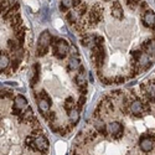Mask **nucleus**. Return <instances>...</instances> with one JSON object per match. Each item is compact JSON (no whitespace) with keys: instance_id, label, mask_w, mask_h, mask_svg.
Masks as SVG:
<instances>
[{"instance_id":"obj_1","label":"nucleus","mask_w":155,"mask_h":155,"mask_svg":"<svg viewBox=\"0 0 155 155\" xmlns=\"http://www.w3.org/2000/svg\"><path fill=\"white\" fill-rule=\"evenodd\" d=\"M51 35L48 31H44L40 35L38 38V44H37V56H44L48 52V46L51 44Z\"/></svg>"},{"instance_id":"obj_2","label":"nucleus","mask_w":155,"mask_h":155,"mask_svg":"<svg viewBox=\"0 0 155 155\" xmlns=\"http://www.w3.org/2000/svg\"><path fill=\"white\" fill-rule=\"evenodd\" d=\"M68 52V45L64 40L55 38L54 41V55L58 58H63Z\"/></svg>"},{"instance_id":"obj_3","label":"nucleus","mask_w":155,"mask_h":155,"mask_svg":"<svg viewBox=\"0 0 155 155\" xmlns=\"http://www.w3.org/2000/svg\"><path fill=\"white\" fill-rule=\"evenodd\" d=\"M107 130H108V134H110L115 139H119L123 135V125L118 122H112L107 125Z\"/></svg>"},{"instance_id":"obj_4","label":"nucleus","mask_w":155,"mask_h":155,"mask_svg":"<svg viewBox=\"0 0 155 155\" xmlns=\"http://www.w3.org/2000/svg\"><path fill=\"white\" fill-rule=\"evenodd\" d=\"M129 109H130V113L133 115H135V117H140L141 114L144 113L145 108H144V103L141 101H138V99H134L130 106H129Z\"/></svg>"},{"instance_id":"obj_5","label":"nucleus","mask_w":155,"mask_h":155,"mask_svg":"<svg viewBox=\"0 0 155 155\" xmlns=\"http://www.w3.org/2000/svg\"><path fill=\"white\" fill-rule=\"evenodd\" d=\"M37 106H38V109H40V112L47 117V113H48L50 107H51L50 98H45V97H41L40 96V97L37 98Z\"/></svg>"},{"instance_id":"obj_6","label":"nucleus","mask_w":155,"mask_h":155,"mask_svg":"<svg viewBox=\"0 0 155 155\" xmlns=\"http://www.w3.org/2000/svg\"><path fill=\"white\" fill-rule=\"evenodd\" d=\"M35 143H36V149L37 150L44 151V153L47 151V149H48V141H47V139H46L45 135L41 134V135L36 137L35 138Z\"/></svg>"},{"instance_id":"obj_7","label":"nucleus","mask_w":155,"mask_h":155,"mask_svg":"<svg viewBox=\"0 0 155 155\" xmlns=\"http://www.w3.org/2000/svg\"><path fill=\"white\" fill-rule=\"evenodd\" d=\"M139 147H140V149L143 150V151L148 153V151H150V150L154 149V141H153V139H149V138H141V137H140Z\"/></svg>"},{"instance_id":"obj_8","label":"nucleus","mask_w":155,"mask_h":155,"mask_svg":"<svg viewBox=\"0 0 155 155\" xmlns=\"http://www.w3.org/2000/svg\"><path fill=\"white\" fill-rule=\"evenodd\" d=\"M143 47H144V51L147 52V55L150 57H153V56H155V40L154 38H151V40H148L147 42H144V45H143Z\"/></svg>"},{"instance_id":"obj_9","label":"nucleus","mask_w":155,"mask_h":155,"mask_svg":"<svg viewBox=\"0 0 155 155\" xmlns=\"http://www.w3.org/2000/svg\"><path fill=\"white\" fill-rule=\"evenodd\" d=\"M112 15L115 18V19H122L123 18V9H122V5L119 2H115L113 3L112 5Z\"/></svg>"},{"instance_id":"obj_10","label":"nucleus","mask_w":155,"mask_h":155,"mask_svg":"<svg viewBox=\"0 0 155 155\" xmlns=\"http://www.w3.org/2000/svg\"><path fill=\"white\" fill-rule=\"evenodd\" d=\"M143 21L144 24L147 25V26L149 28H154L155 26V14L153 11H147L145 14H144V18H143Z\"/></svg>"},{"instance_id":"obj_11","label":"nucleus","mask_w":155,"mask_h":155,"mask_svg":"<svg viewBox=\"0 0 155 155\" xmlns=\"http://www.w3.org/2000/svg\"><path fill=\"white\" fill-rule=\"evenodd\" d=\"M26 106H28V101H26V98H25L24 96H18V97H15V99H14V107H15V108L22 110Z\"/></svg>"},{"instance_id":"obj_12","label":"nucleus","mask_w":155,"mask_h":155,"mask_svg":"<svg viewBox=\"0 0 155 155\" xmlns=\"http://www.w3.org/2000/svg\"><path fill=\"white\" fill-rule=\"evenodd\" d=\"M94 36H92V35H89V34H86V35H83L82 36V40H81V42H82V45L83 46H87V47H94L96 46V44H94Z\"/></svg>"},{"instance_id":"obj_13","label":"nucleus","mask_w":155,"mask_h":155,"mask_svg":"<svg viewBox=\"0 0 155 155\" xmlns=\"http://www.w3.org/2000/svg\"><path fill=\"white\" fill-rule=\"evenodd\" d=\"M88 20L91 24H97L101 20V11L98 9H93L89 11V15H88Z\"/></svg>"},{"instance_id":"obj_14","label":"nucleus","mask_w":155,"mask_h":155,"mask_svg":"<svg viewBox=\"0 0 155 155\" xmlns=\"http://www.w3.org/2000/svg\"><path fill=\"white\" fill-rule=\"evenodd\" d=\"M68 114H70V118H71V122H72V125H74L80 119V112L78 109H74L72 108L71 110H68Z\"/></svg>"},{"instance_id":"obj_15","label":"nucleus","mask_w":155,"mask_h":155,"mask_svg":"<svg viewBox=\"0 0 155 155\" xmlns=\"http://www.w3.org/2000/svg\"><path fill=\"white\" fill-rule=\"evenodd\" d=\"M21 119H24V120H30V122H32L34 120V113H32V109L31 108H28V109H25V112L22 113V115L20 117Z\"/></svg>"},{"instance_id":"obj_16","label":"nucleus","mask_w":155,"mask_h":155,"mask_svg":"<svg viewBox=\"0 0 155 155\" xmlns=\"http://www.w3.org/2000/svg\"><path fill=\"white\" fill-rule=\"evenodd\" d=\"M38 76H40V66L36 63L35 67H34V76H32V80H31V86H35L38 81Z\"/></svg>"},{"instance_id":"obj_17","label":"nucleus","mask_w":155,"mask_h":155,"mask_svg":"<svg viewBox=\"0 0 155 155\" xmlns=\"http://www.w3.org/2000/svg\"><path fill=\"white\" fill-rule=\"evenodd\" d=\"M9 66V57L5 55V54H2V56H0V68H2V71L6 70Z\"/></svg>"},{"instance_id":"obj_18","label":"nucleus","mask_w":155,"mask_h":155,"mask_svg":"<svg viewBox=\"0 0 155 155\" xmlns=\"http://www.w3.org/2000/svg\"><path fill=\"white\" fill-rule=\"evenodd\" d=\"M96 130L98 132V133H101L102 135H107V133H108V130H107V127H104V124L103 123H101V122H96Z\"/></svg>"},{"instance_id":"obj_19","label":"nucleus","mask_w":155,"mask_h":155,"mask_svg":"<svg viewBox=\"0 0 155 155\" xmlns=\"http://www.w3.org/2000/svg\"><path fill=\"white\" fill-rule=\"evenodd\" d=\"M68 68L72 70V71L80 68V60L77 58V57H71V60L68 62Z\"/></svg>"},{"instance_id":"obj_20","label":"nucleus","mask_w":155,"mask_h":155,"mask_svg":"<svg viewBox=\"0 0 155 155\" xmlns=\"http://www.w3.org/2000/svg\"><path fill=\"white\" fill-rule=\"evenodd\" d=\"M76 83L78 84L81 88H83L84 91H87V87H86V81H84V77H83V73H80L76 76Z\"/></svg>"},{"instance_id":"obj_21","label":"nucleus","mask_w":155,"mask_h":155,"mask_svg":"<svg viewBox=\"0 0 155 155\" xmlns=\"http://www.w3.org/2000/svg\"><path fill=\"white\" fill-rule=\"evenodd\" d=\"M25 143H26V147L29 149H35L36 148V143H35V137L34 135H30L26 138V140H25Z\"/></svg>"},{"instance_id":"obj_22","label":"nucleus","mask_w":155,"mask_h":155,"mask_svg":"<svg viewBox=\"0 0 155 155\" xmlns=\"http://www.w3.org/2000/svg\"><path fill=\"white\" fill-rule=\"evenodd\" d=\"M139 66L140 67H147L148 66V64H149V56L148 55H141V57L139 58Z\"/></svg>"},{"instance_id":"obj_23","label":"nucleus","mask_w":155,"mask_h":155,"mask_svg":"<svg viewBox=\"0 0 155 155\" xmlns=\"http://www.w3.org/2000/svg\"><path fill=\"white\" fill-rule=\"evenodd\" d=\"M71 6H73V0H62V3H61L62 11H66Z\"/></svg>"},{"instance_id":"obj_24","label":"nucleus","mask_w":155,"mask_h":155,"mask_svg":"<svg viewBox=\"0 0 155 155\" xmlns=\"http://www.w3.org/2000/svg\"><path fill=\"white\" fill-rule=\"evenodd\" d=\"M19 41L18 40H9L8 41V47L11 50V51H16L19 48Z\"/></svg>"},{"instance_id":"obj_25","label":"nucleus","mask_w":155,"mask_h":155,"mask_svg":"<svg viewBox=\"0 0 155 155\" xmlns=\"http://www.w3.org/2000/svg\"><path fill=\"white\" fill-rule=\"evenodd\" d=\"M64 108H66L67 110H71L72 108H73V106H74V101H73V98H67L66 101H64Z\"/></svg>"},{"instance_id":"obj_26","label":"nucleus","mask_w":155,"mask_h":155,"mask_svg":"<svg viewBox=\"0 0 155 155\" xmlns=\"http://www.w3.org/2000/svg\"><path fill=\"white\" fill-rule=\"evenodd\" d=\"M130 55H132L134 62H138L139 58L141 57V55H143V52H141V50H134V51H132V52H130Z\"/></svg>"},{"instance_id":"obj_27","label":"nucleus","mask_w":155,"mask_h":155,"mask_svg":"<svg viewBox=\"0 0 155 155\" xmlns=\"http://www.w3.org/2000/svg\"><path fill=\"white\" fill-rule=\"evenodd\" d=\"M15 36H16V40L21 44L22 41H24V29H18L16 31H15Z\"/></svg>"},{"instance_id":"obj_28","label":"nucleus","mask_w":155,"mask_h":155,"mask_svg":"<svg viewBox=\"0 0 155 155\" xmlns=\"http://www.w3.org/2000/svg\"><path fill=\"white\" fill-rule=\"evenodd\" d=\"M48 15H50V10L47 6H44L42 8V20L44 21H47L48 20Z\"/></svg>"},{"instance_id":"obj_29","label":"nucleus","mask_w":155,"mask_h":155,"mask_svg":"<svg viewBox=\"0 0 155 155\" xmlns=\"http://www.w3.org/2000/svg\"><path fill=\"white\" fill-rule=\"evenodd\" d=\"M67 20H68V22H71V24H74L76 22V14L74 12H68L67 14Z\"/></svg>"},{"instance_id":"obj_30","label":"nucleus","mask_w":155,"mask_h":155,"mask_svg":"<svg viewBox=\"0 0 155 155\" xmlns=\"http://www.w3.org/2000/svg\"><path fill=\"white\" fill-rule=\"evenodd\" d=\"M19 63H20V60L15 58V60H12V63H11V71L14 72L18 70V66H19Z\"/></svg>"},{"instance_id":"obj_31","label":"nucleus","mask_w":155,"mask_h":155,"mask_svg":"<svg viewBox=\"0 0 155 155\" xmlns=\"http://www.w3.org/2000/svg\"><path fill=\"white\" fill-rule=\"evenodd\" d=\"M139 3V0H127V4L129 8H134Z\"/></svg>"},{"instance_id":"obj_32","label":"nucleus","mask_w":155,"mask_h":155,"mask_svg":"<svg viewBox=\"0 0 155 155\" xmlns=\"http://www.w3.org/2000/svg\"><path fill=\"white\" fill-rule=\"evenodd\" d=\"M86 103V97L84 96H81L80 97V101H78V108H82Z\"/></svg>"},{"instance_id":"obj_33","label":"nucleus","mask_w":155,"mask_h":155,"mask_svg":"<svg viewBox=\"0 0 155 155\" xmlns=\"http://www.w3.org/2000/svg\"><path fill=\"white\" fill-rule=\"evenodd\" d=\"M86 9H87V6H86V4H83L82 6H80V8H78V11H77V12H78L80 15H83L84 12H86Z\"/></svg>"},{"instance_id":"obj_34","label":"nucleus","mask_w":155,"mask_h":155,"mask_svg":"<svg viewBox=\"0 0 155 155\" xmlns=\"http://www.w3.org/2000/svg\"><path fill=\"white\" fill-rule=\"evenodd\" d=\"M80 3H81V0H73V6L80 5Z\"/></svg>"},{"instance_id":"obj_35","label":"nucleus","mask_w":155,"mask_h":155,"mask_svg":"<svg viewBox=\"0 0 155 155\" xmlns=\"http://www.w3.org/2000/svg\"><path fill=\"white\" fill-rule=\"evenodd\" d=\"M6 84H9V86H14V87H16V86H18V84H16L15 82H8Z\"/></svg>"},{"instance_id":"obj_36","label":"nucleus","mask_w":155,"mask_h":155,"mask_svg":"<svg viewBox=\"0 0 155 155\" xmlns=\"http://www.w3.org/2000/svg\"><path fill=\"white\" fill-rule=\"evenodd\" d=\"M89 81L93 82V76H92V73H89Z\"/></svg>"}]
</instances>
